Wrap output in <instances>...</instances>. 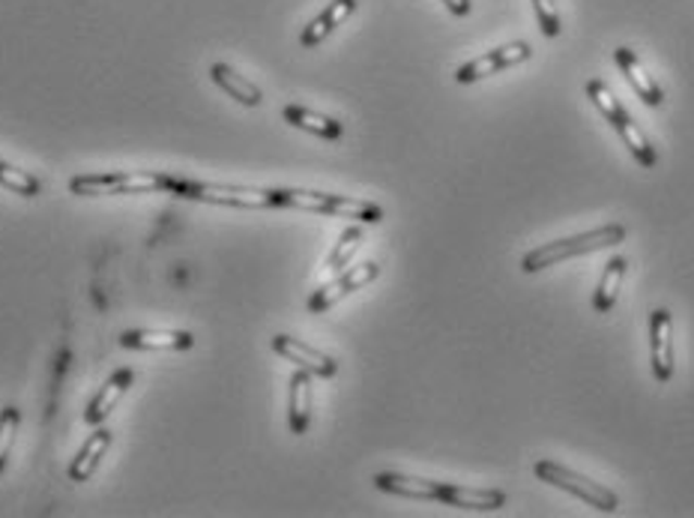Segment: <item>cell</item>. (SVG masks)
<instances>
[{"instance_id": "6da1fadb", "label": "cell", "mask_w": 694, "mask_h": 518, "mask_svg": "<svg viewBox=\"0 0 694 518\" xmlns=\"http://www.w3.org/2000/svg\"><path fill=\"white\" fill-rule=\"evenodd\" d=\"M625 240V225L620 222H608L602 229L584 231V234H574V237H566V240L542 243L536 249L521 258V270L524 273H538V270H548L554 264H562L569 258H578V255L598 252V249H610L617 243Z\"/></svg>"}, {"instance_id": "7a4b0ae2", "label": "cell", "mask_w": 694, "mask_h": 518, "mask_svg": "<svg viewBox=\"0 0 694 518\" xmlns=\"http://www.w3.org/2000/svg\"><path fill=\"white\" fill-rule=\"evenodd\" d=\"M168 193L179 195V198H189V201L249 207V210L278 207V193H275V189H258V186H225V183H201L171 177V181H168Z\"/></svg>"}, {"instance_id": "3957f363", "label": "cell", "mask_w": 694, "mask_h": 518, "mask_svg": "<svg viewBox=\"0 0 694 518\" xmlns=\"http://www.w3.org/2000/svg\"><path fill=\"white\" fill-rule=\"evenodd\" d=\"M278 207H294V210H309V213H326L338 219H357L365 225H374L383 219V207L362 198H347V195L309 193V189H275Z\"/></svg>"}, {"instance_id": "277c9868", "label": "cell", "mask_w": 694, "mask_h": 518, "mask_svg": "<svg viewBox=\"0 0 694 518\" xmlns=\"http://www.w3.org/2000/svg\"><path fill=\"white\" fill-rule=\"evenodd\" d=\"M586 97H590V102L602 111V118L617 130V135H620L622 141H625V147H629V153L637 159V165L653 169V165H656V150L649 147L644 133L634 126L632 114L625 111V106L610 94V87L605 85V82H598V78H590V82H586Z\"/></svg>"}, {"instance_id": "5b68a950", "label": "cell", "mask_w": 694, "mask_h": 518, "mask_svg": "<svg viewBox=\"0 0 694 518\" xmlns=\"http://www.w3.org/2000/svg\"><path fill=\"white\" fill-rule=\"evenodd\" d=\"M533 473L542 482H550V485H557L562 492L574 494L578 501H584L586 506H593L598 513H617V506H620V497L610 492V489H605L602 482L586 480L578 470L557 465L554 458H538L536 465H533Z\"/></svg>"}, {"instance_id": "8992f818", "label": "cell", "mask_w": 694, "mask_h": 518, "mask_svg": "<svg viewBox=\"0 0 694 518\" xmlns=\"http://www.w3.org/2000/svg\"><path fill=\"white\" fill-rule=\"evenodd\" d=\"M168 174L153 171H114V174H82L72 177V195H126V193H168Z\"/></svg>"}, {"instance_id": "52a82bcc", "label": "cell", "mask_w": 694, "mask_h": 518, "mask_svg": "<svg viewBox=\"0 0 694 518\" xmlns=\"http://www.w3.org/2000/svg\"><path fill=\"white\" fill-rule=\"evenodd\" d=\"M530 58H533V46L524 42V39H515V42H506V46H500V49L485 51L482 58H473V61H467L464 66H458L455 82H458V85H473V82H479V78L497 75L500 70H509V66L526 63Z\"/></svg>"}, {"instance_id": "ba28073f", "label": "cell", "mask_w": 694, "mask_h": 518, "mask_svg": "<svg viewBox=\"0 0 694 518\" xmlns=\"http://www.w3.org/2000/svg\"><path fill=\"white\" fill-rule=\"evenodd\" d=\"M381 276V267L374 264V261H365V264L359 267H350L347 273L342 276H335L330 285H323L321 291H314L309 297V312L311 314H321L326 309H333L335 303L345 300L347 294H354V291L365 288L369 282Z\"/></svg>"}, {"instance_id": "9c48e42d", "label": "cell", "mask_w": 694, "mask_h": 518, "mask_svg": "<svg viewBox=\"0 0 694 518\" xmlns=\"http://www.w3.org/2000/svg\"><path fill=\"white\" fill-rule=\"evenodd\" d=\"M649 366L658 384H668L673 378V318L668 309L649 314Z\"/></svg>"}, {"instance_id": "30bf717a", "label": "cell", "mask_w": 694, "mask_h": 518, "mask_svg": "<svg viewBox=\"0 0 694 518\" xmlns=\"http://www.w3.org/2000/svg\"><path fill=\"white\" fill-rule=\"evenodd\" d=\"M273 350L275 354H282L285 360L297 362V369H306V372L314 374V378H333V374L338 372V362H335L330 354L311 348V345H306V342H299V338L294 336H285V333L273 336Z\"/></svg>"}, {"instance_id": "8fae6325", "label": "cell", "mask_w": 694, "mask_h": 518, "mask_svg": "<svg viewBox=\"0 0 694 518\" xmlns=\"http://www.w3.org/2000/svg\"><path fill=\"white\" fill-rule=\"evenodd\" d=\"M614 61H617L620 73L625 75V82L634 87V94H637V99H641L644 106H649V109H658V106L665 102V90L658 87V82L653 78V75L646 73L644 63H641V58H637L632 49L620 46V49L614 51Z\"/></svg>"}, {"instance_id": "7c38bea8", "label": "cell", "mask_w": 694, "mask_h": 518, "mask_svg": "<svg viewBox=\"0 0 694 518\" xmlns=\"http://www.w3.org/2000/svg\"><path fill=\"white\" fill-rule=\"evenodd\" d=\"M120 345L132 350H189L195 336L183 330H126Z\"/></svg>"}, {"instance_id": "4fadbf2b", "label": "cell", "mask_w": 694, "mask_h": 518, "mask_svg": "<svg viewBox=\"0 0 694 518\" xmlns=\"http://www.w3.org/2000/svg\"><path fill=\"white\" fill-rule=\"evenodd\" d=\"M354 13H357V0H333V3L318 15V18H311L309 25L302 27V34H299L302 49H314V46H321L323 39L330 37L335 27L342 25V22H347Z\"/></svg>"}, {"instance_id": "5bb4252c", "label": "cell", "mask_w": 694, "mask_h": 518, "mask_svg": "<svg viewBox=\"0 0 694 518\" xmlns=\"http://www.w3.org/2000/svg\"><path fill=\"white\" fill-rule=\"evenodd\" d=\"M437 501L449 506H464V509H500V506H506V492H500V489H464V485L437 482Z\"/></svg>"}, {"instance_id": "9a60e30c", "label": "cell", "mask_w": 694, "mask_h": 518, "mask_svg": "<svg viewBox=\"0 0 694 518\" xmlns=\"http://www.w3.org/2000/svg\"><path fill=\"white\" fill-rule=\"evenodd\" d=\"M287 422L290 432L306 434L311 425V374L299 369L290 378V390H287Z\"/></svg>"}, {"instance_id": "2e32d148", "label": "cell", "mask_w": 694, "mask_h": 518, "mask_svg": "<svg viewBox=\"0 0 694 518\" xmlns=\"http://www.w3.org/2000/svg\"><path fill=\"white\" fill-rule=\"evenodd\" d=\"M132 384V369H120L114 372L111 378L106 381V386L99 390V396L87 405V414H84V420L90 422V425H99V422L108 420V414L114 410V405L120 402V396L129 390Z\"/></svg>"}, {"instance_id": "e0dca14e", "label": "cell", "mask_w": 694, "mask_h": 518, "mask_svg": "<svg viewBox=\"0 0 694 518\" xmlns=\"http://www.w3.org/2000/svg\"><path fill=\"white\" fill-rule=\"evenodd\" d=\"M282 118H285L290 126L306 130V133L318 135V138H326V141H338V138L345 135V126L335 121V118H323L318 111L302 109V106H285V109H282Z\"/></svg>"}, {"instance_id": "ac0fdd59", "label": "cell", "mask_w": 694, "mask_h": 518, "mask_svg": "<svg viewBox=\"0 0 694 518\" xmlns=\"http://www.w3.org/2000/svg\"><path fill=\"white\" fill-rule=\"evenodd\" d=\"M210 78L225 90L227 97H234L237 102H243V106H249V109H258V106L263 102L261 87L251 85L249 78H243V75L234 73L227 63H213V66H210Z\"/></svg>"}, {"instance_id": "d6986e66", "label": "cell", "mask_w": 694, "mask_h": 518, "mask_svg": "<svg viewBox=\"0 0 694 518\" xmlns=\"http://www.w3.org/2000/svg\"><path fill=\"white\" fill-rule=\"evenodd\" d=\"M374 485L386 494H401L413 501H437V482L419 480V477H405V473H377Z\"/></svg>"}, {"instance_id": "ffe728a7", "label": "cell", "mask_w": 694, "mask_h": 518, "mask_svg": "<svg viewBox=\"0 0 694 518\" xmlns=\"http://www.w3.org/2000/svg\"><path fill=\"white\" fill-rule=\"evenodd\" d=\"M108 446H111V432L99 429V432L90 434V437H87V444L82 446V453L72 458L70 470H66V473H70V480L72 482L90 480V477H94L96 465H99V458L108 453Z\"/></svg>"}, {"instance_id": "44dd1931", "label": "cell", "mask_w": 694, "mask_h": 518, "mask_svg": "<svg viewBox=\"0 0 694 518\" xmlns=\"http://www.w3.org/2000/svg\"><path fill=\"white\" fill-rule=\"evenodd\" d=\"M625 270H629L625 255H617V258H610L608 264H605V270H602V282H598V288H596V297H593V309H596V312L605 314L614 309V303H617V297H620Z\"/></svg>"}, {"instance_id": "7402d4cb", "label": "cell", "mask_w": 694, "mask_h": 518, "mask_svg": "<svg viewBox=\"0 0 694 518\" xmlns=\"http://www.w3.org/2000/svg\"><path fill=\"white\" fill-rule=\"evenodd\" d=\"M0 186H7V189L18 195H27V198H34L42 189V183L36 181L34 174H27L22 169H12L7 162H0Z\"/></svg>"}, {"instance_id": "603a6c76", "label": "cell", "mask_w": 694, "mask_h": 518, "mask_svg": "<svg viewBox=\"0 0 694 518\" xmlns=\"http://www.w3.org/2000/svg\"><path fill=\"white\" fill-rule=\"evenodd\" d=\"M359 243H362V229H347L342 237H338V243H335V249L333 255H330V261H326V267H330V273H338L342 267H347V261L357 255L359 249Z\"/></svg>"}, {"instance_id": "cb8c5ba5", "label": "cell", "mask_w": 694, "mask_h": 518, "mask_svg": "<svg viewBox=\"0 0 694 518\" xmlns=\"http://www.w3.org/2000/svg\"><path fill=\"white\" fill-rule=\"evenodd\" d=\"M18 422H22V414L15 408L0 410V470L7 468V458H10L15 434H18Z\"/></svg>"}, {"instance_id": "d4e9b609", "label": "cell", "mask_w": 694, "mask_h": 518, "mask_svg": "<svg viewBox=\"0 0 694 518\" xmlns=\"http://www.w3.org/2000/svg\"><path fill=\"white\" fill-rule=\"evenodd\" d=\"M533 3V13H536L538 30L545 34L548 39L560 37V15H557V3L554 0H530Z\"/></svg>"}, {"instance_id": "484cf974", "label": "cell", "mask_w": 694, "mask_h": 518, "mask_svg": "<svg viewBox=\"0 0 694 518\" xmlns=\"http://www.w3.org/2000/svg\"><path fill=\"white\" fill-rule=\"evenodd\" d=\"M443 3H446V10L453 15H467L470 13V7H473L470 0H443Z\"/></svg>"}]
</instances>
